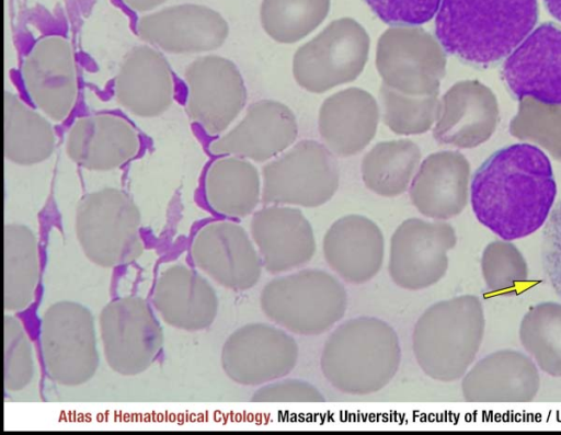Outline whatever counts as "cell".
I'll return each mask as SVG.
<instances>
[{"mask_svg": "<svg viewBox=\"0 0 561 435\" xmlns=\"http://www.w3.org/2000/svg\"><path fill=\"white\" fill-rule=\"evenodd\" d=\"M539 388L536 363L514 350L484 356L468 369L461 381L463 399L476 403L530 402Z\"/></svg>", "mask_w": 561, "mask_h": 435, "instance_id": "obj_21", "label": "cell"}, {"mask_svg": "<svg viewBox=\"0 0 561 435\" xmlns=\"http://www.w3.org/2000/svg\"><path fill=\"white\" fill-rule=\"evenodd\" d=\"M379 108L373 95L348 88L327 98L319 111L318 128L325 147L339 157L362 151L374 138Z\"/></svg>", "mask_w": 561, "mask_h": 435, "instance_id": "obj_26", "label": "cell"}, {"mask_svg": "<svg viewBox=\"0 0 561 435\" xmlns=\"http://www.w3.org/2000/svg\"><path fill=\"white\" fill-rule=\"evenodd\" d=\"M541 262L554 293L561 298V199L552 208L542 230Z\"/></svg>", "mask_w": 561, "mask_h": 435, "instance_id": "obj_38", "label": "cell"}, {"mask_svg": "<svg viewBox=\"0 0 561 435\" xmlns=\"http://www.w3.org/2000/svg\"><path fill=\"white\" fill-rule=\"evenodd\" d=\"M208 205L232 219L249 216L260 202V176L248 159L220 156L207 168L204 179Z\"/></svg>", "mask_w": 561, "mask_h": 435, "instance_id": "obj_27", "label": "cell"}, {"mask_svg": "<svg viewBox=\"0 0 561 435\" xmlns=\"http://www.w3.org/2000/svg\"><path fill=\"white\" fill-rule=\"evenodd\" d=\"M329 10L330 0H263L260 18L274 41L291 44L317 28Z\"/></svg>", "mask_w": 561, "mask_h": 435, "instance_id": "obj_33", "label": "cell"}, {"mask_svg": "<svg viewBox=\"0 0 561 435\" xmlns=\"http://www.w3.org/2000/svg\"><path fill=\"white\" fill-rule=\"evenodd\" d=\"M481 272L486 287L494 293L511 291L528 279V266L522 252L507 240L490 242L481 255Z\"/></svg>", "mask_w": 561, "mask_h": 435, "instance_id": "obj_35", "label": "cell"}, {"mask_svg": "<svg viewBox=\"0 0 561 435\" xmlns=\"http://www.w3.org/2000/svg\"><path fill=\"white\" fill-rule=\"evenodd\" d=\"M105 360L123 376L146 371L162 345L163 330L147 301L126 296L106 304L99 314Z\"/></svg>", "mask_w": 561, "mask_h": 435, "instance_id": "obj_10", "label": "cell"}, {"mask_svg": "<svg viewBox=\"0 0 561 435\" xmlns=\"http://www.w3.org/2000/svg\"><path fill=\"white\" fill-rule=\"evenodd\" d=\"M379 98L383 123L399 135H417L426 131L437 113V101L434 95H407L382 84Z\"/></svg>", "mask_w": 561, "mask_h": 435, "instance_id": "obj_34", "label": "cell"}, {"mask_svg": "<svg viewBox=\"0 0 561 435\" xmlns=\"http://www.w3.org/2000/svg\"><path fill=\"white\" fill-rule=\"evenodd\" d=\"M127 7L138 12L150 11L167 0H123Z\"/></svg>", "mask_w": 561, "mask_h": 435, "instance_id": "obj_40", "label": "cell"}, {"mask_svg": "<svg viewBox=\"0 0 561 435\" xmlns=\"http://www.w3.org/2000/svg\"><path fill=\"white\" fill-rule=\"evenodd\" d=\"M260 306L280 328L297 335L316 336L344 317L347 293L332 274L305 268L268 282L260 294Z\"/></svg>", "mask_w": 561, "mask_h": 435, "instance_id": "obj_5", "label": "cell"}, {"mask_svg": "<svg viewBox=\"0 0 561 435\" xmlns=\"http://www.w3.org/2000/svg\"><path fill=\"white\" fill-rule=\"evenodd\" d=\"M447 153L428 156L410 184V199L425 217L443 220L457 215L466 204V188Z\"/></svg>", "mask_w": 561, "mask_h": 435, "instance_id": "obj_30", "label": "cell"}, {"mask_svg": "<svg viewBox=\"0 0 561 435\" xmlns=\"http://www.w3.org/2000/svg\"><path fill=\"white\" fill-rule=\"evenodd\" d=\"M297 134L296 117L289 107L260 100L249 106L237 126L209 144V151L263 162L289 147Z\"/></svg>", "mask_w": 561, "mask_h": 435, "instance_id": "obj_20", "label": "cell"}, {"mask_svg": "<svg viewBox=\"0 0 561 435\" xmlns=\"http://www.w3.org/2000/svg\"><path fill=\"white\" fill-rule=\"evenodd\" d=\"M41 345L48 376L65 387L92 379L99 367L95 321L80 302L51 304L41 320Z\"/></svg>", "mask_w": 561, "mask_h": 435, "instance_id": "obj_7", "label": "cell"}, {"mask_svg": "<svg viewBox=\"0 0 561 435\" xmlns=\"http://www.w3.org/2000/svg\"><path fill=\"white\" fill-rule=\"evenodd\" d=\"M21 76L31 101L45 116L62 122L70 115L78 78L73 50L65 37L39 38L24 58Z\"/></svg>", "mask_w": 561, "mask_h": 435, "instance_id": "obj_17", "label": "cell"}, {"mask_svg": "<svg viewBox=\"0 0 561 435\" xmlns=\"http://www.w3.org/2000/svg\"><path fill=\"white\" fill-rule=\"evenodd\" d=\"M251 238L263 268L280 274L307 264L316 253L312 227L302 211L286 205H267L250 222Z\"/></svg>", "mask_w": 561, "mask_h": 435, "instance_id": "obj_19", "label": "cell"}, {"mask_svg": "<svg viewBox=\"0 0 561 435\" xmlns=\"http://www.w3.org/2000/svg\"><path fill=\"white\" fill-rule=\"evenodd\" d=\"M322 252L327 264L344 282L360 285L374 278L382 266L383 233L368 217L350 214L327 230Z\"/></svg>", "mask_w": 561, "mask_h": 435, "instance_id": "obj_22", "label": "cell"}, {"mask_svg": "<svg viewBox=\"0 0 561 435\" xmlns=\"http://www.w3.org/2000/svg\"><path fill=\"white\" fill-rule=\"evenodd\" d=\"M117 103L133 115L156 117L174 99V81L163 55L150 45L133 47L124 56L114 80Z\"/></svg>", "mask_w": 561, "mask_h": 435, "instance_id": "obj_23", "label": "cell"}, {"mask_svg": "<svg viewBox=\"0 0 561 435\" xmlns=\"http://www.w3.org/2000/svg\"><path fill=\"white\" fill-rule=\"evenodd\" d=\"M368 53L369 36L365 28L351 18H342L297 49L293 75L305 90L322 93L355 80Z\"/></svg>", "mask_w": 561, "mask_h": 435, "instance_id": "obj_8", "label": "cell"}, {"mask_svg": "<svg viewBox=\"0 0 561 435\" xmlns=\"http://www.w3.org/2000/svg\"><path fill=\"white\" fill-rule=\"evenodd\" d=\"M191 254L202 272L234 291L255 286L263 270L252 238L231 220H217L202 227L193 239Z\"/></svg>", "mask_w": 561, "mask_h": 435, "instance_id": "obj_16", "label": "cell"}, {"mask_svg": "<svg viewBox=\"0 0 561 435\" xmlns=\"http://www.w3.org/2000/svg\"><path fill=\"white\" fill-rule=\"evenodd\" d=\"M538 18V0H442L435 36L445 53L488 69L511 55Z\"/></svg>", "mask_w": 561, "mask_h": 435, "instance_id": "obj_2", "label": "cell"}, {"mask_svg": "<svg viewBox=\"0 0 561 435\" xmlns=\"http://www.w3.org/2000/svg\"><path fill=\"white\" fill-rule=\"evenodd\" d=\"M264 205L318 207L339 187L333 153L314 140H301L262 169Z\"/></svg>", "mask_w": 561, "mask_h": 435, "instance_id": "obj_9", "label": "cell"}, {"mask_svg": "<svg viewBox=\"0 0 561 435\" xmlns=\"http://www.w3.org/2000/svg\"><path fill=\"white\" fill-rule=\"evenodd\" d=\"M401 346L386 321L369 316L341 323L325 340L320 368L336 390L365 396L383 389L397 375Z\"/></svg>", "mask_w": 561, "mask_h": 435, "instance_id": "obj_3", "label": "cell"}, {"mask_svg": "<svg viewBox=\"0 0 561 435\" xmlns=\"http://www.w3.org/2000/svg\"><path fill=\"white\" fill-rule=\"evenodd\" d=\"M548 12L561 22V0H543Z\"/></svg>", "mask_w": 561, "mask_h": 435, "instance_id": "obj_41", "label": "cell"}, {"mask_svg": "<svg viewBox=\"0 0 561 435\" xmlns=\"http://www.w3.org/2000/svg\"><path fill=\"white\" fill-rule=\"evenodd\" d=\"M153 306L162 320L176 329L209 328L218 313V296L210 283L195 270L175 264L164 270L154 286Z\"/></svg>", "mask_w": 561, "mask_h": 435, "instance_id": "obj_25", "label": "cell"}, {"mask_svg": "<svg viewBox=\"0 0 561 435\" xmlns=\"http://www.w3.org/2000/svg\"><path fill=\"white\" fill-rule=\"evenodd\" d=\"M483 306L474 295H460L430 306L412 333L415 360L430 378L453 382L465 376L482 344Z\"/></svg>", "mask_w": 561, "mask_h": 435, "instance_id": "obj_4", "label": "cell"}, {"mask_svg": "<svg viewBox=\"0 0 561 435\" xmlns=\"http://www.w3.org/2000/svg\"><path fill=\"white\" fill-rule=\"evenodd\" d=\"M138 206L124 191L104 187L85 194L75 214V231L85 257L111 268L139 257L144 250Z\"/></svg>", "mask_w": 561, "mask_h": 435, "instance_id": "obj_6", "label": "cell"}, {"mask_svg": "<svg viewBox=\"0 0 561 435\" xmlns=\"http://www.w3.org/2000/svg\"><path fill=\"white\" fill-rule=\"evenodd\" d=\"M420 160L421 150L411 140L379 142L362 160V179L377 195L394 197L407 191Z\"/></svg>", "mask_w": 561, "mask_h": 435, "instance_id": "obj_31", "label": "cell"}, {"mask_svg": "<svg viewBox=\"0 0 561 435\" xmlns=\"http://www.w3.org/2000/svg\"><path fill=\"white\" fill-rule=\"evenodd\" d=\"M139 37L169 54H198L219 48L227 39L229 26L216 10L196 3L163 8L141 16Z\"/></svg>", "mask_w": 561, "mask_h": 435, "instance_id": "obj_18", "label": "cell"}, {"mask_svg": "<svg viewBox=\"0 0 561 435\" xmlns=\"http://www.w3.org/2000/svg\"><path fill=\"white\" fill-rule=\"evenodd\" d=\"M252 402H324L323 393L312 384L300 379H277L256 389Z\"/></svg>", "mask_w": 561, "mask_h": 435, "instance_id": "obj_39", "label": "cell"}, {"mask_svg": "<svg viewBox=\"0 0 561 435\" xmlns=\"http://www.w3.org/2000/svg\"><path fill=\"white\" fill-rule=\"evenodd\" d=\"M3 107L5 159L18 165L47 160L56 145L50 122L10 91H4Z\"/></svg>", "mask_w": 561, "mask_h": 435, "instance_id": "obj_28", "label": "cell"}, {"mask_svg": "<svg viewBox=\"0 0 561 435\" xmlns=\"http://www.w3.org/2000/svg\"><path fill=\"white\" fill-rule=\"evenodd\" d=\"M557 196L550 161L537 146L515 144L493 152L472 175L477 219L503 240L525 238L546 224Z\"/></svg>", "mask_w": 561, "mask_h": 435, "instance_id": "obj_1", "label": "cell"}, {"mask_svg": "<svg viewBox=\"0 0 561 435\" xmlns=\"http://www.w3.org/2000/svg\"><path fill=\"white\" fill-rule=\"evenodd\" d=\"M385 23L396 26H416L433 19L442 0H365Z\"/></svg>", "mask_w": 561, "mask_h": 435, "instance_id": "obj_37", "label": "cell"}, {"mask_svg": "<svg viewBox=\"0 0 561 435\" xmlns=\"http://www.w3.org/2000/svg\"><path fill=\"white\" fill-rule=\"evenodd\" d=\"M186 111L207 134L225 131L243 108L247 89L238 67L218 55L190 62L184 72Z\"/></svg>", "mask_w": 561, "mask_h": 435, "instance_id": "obj_14", "label": "cell"}, {"mask_svg": "<svg viewBox=\"0 0 561 435\" xmlns=\"http://www.w3.org/2000/svg\"><path fill=\"white\" fill-rule=\"evenodd\" d=\"M519 340L536 365L552 377H561V304L547 301L524 314Z\"/></svg>", "mask_w": 561, "mask_h": 435, "instance_id": "obj_32", "label": "cell"}, {"mask_svg": "<svg viewBox=\"0 0 561 435\" xmlns=\"http://www.w3.org/2000/svg\"><path fill=\"white\" fill-rule=\"evenodd\" d=\"M3 336L4 388L7 391L18 392L25 389L34 378L32 344L21 322L10 314L3 318Z\"/></svg>", "mask_w": 561, "mask_h": 435, "instance_id": "obj_36", "label": "cell"}, {"mask_svg": "<svg viewBox=\"0 0 561 435\" xmlns=\"http://www.w3.org/2000/svg\"><path fill=\"white\" fill-rule=\"evenodd\" d=\"M66 153L75 163L91 171L117 169L139 152L136 129L113 114H92L78 118L69 128Z\"/></svg>", "mask_w": 561, "mask_h": 435, "instance_id": "obj_24", "label": "cell"}, {"mask_svg": "<svg viewBox=\"0 0 561 435\" xmlns=\"http://www.w3.org/2000/svg\"><path fill=\"white\" fill-rule=\"evenodd\" d=\"M501 78L515 100L561 105V26L543 22L504 60Z\"/></svg>", "mask_w": 561, "mask_h": 435, "instance_id": "obj_15", "label": "cell"}, {"mask_svg": "<svg viewBox=\"0 0 561 435\" xmlns=\"http://www.w3.org/2000/svg\"><path fill=\"white\" fill-rule=\"evenodd\" d=\"M454 228L443 221L409 218L390 240L389 275L407 290H422L437 284L448 270V252L456 245Z\"/></svg>", "mask_w": 561, "mask_h": 435, "instance_id": "obj_13", "label": "cell"}, {"mask_svg": "<svg viewBox=\"0 0 561 435\" xmlns=\"http://www.w3.org/2000/svg\"><path fill=\"white\" fill-rule=\"evenodd\" d=\"M3 307L25 309L33 300L39 275L37 240L25 225L10 222L3 229Z\"/></svg>", "mask_w": 561, "mask_h": 435, "instance_id": "obj_29", "label": "cell"}, {"mask_svg": "<svg viewBox=\"0 0 561 435\" xmlns=\"http://www.w3.org/2000/svg\"><path fill=\"white\" fill-rule=\"evenodd\" d=\"M444 60L438 41L421 27H390L377 43L376 67L383 84L407 95H432Z\"/></svg>", "mask_w": 561, "mask_h": 435, "instance_id": "obj_12", "label": "cell"}, {"mask_svg": "<svg viewBox=\"0 0 561 435\" xmlns=\"http://www.w3.org/2000/svg\"><path fill=\"white\" fill-rule=\"evenodd\" d=\"M298 354L296 340L283 328L252 322L238 328L227 337L220 363L233 382L257 387L291 373Z\"/></svg>", "mask_w": 561, "mask_h": 435, "instance_id": "obj_11", "label": "cell"}]
</instances>
